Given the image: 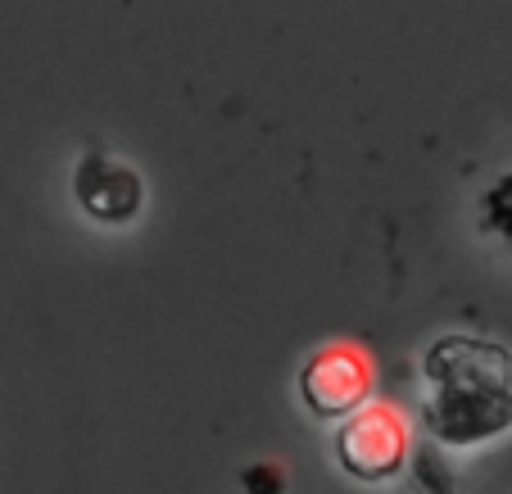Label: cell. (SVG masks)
<instances>
[{"label": "cell", "mask_w": 512, "mask_h": 494, "mask_svg": "<svg viewBox=\"0 0 512 494\" xmlns=\"http://www.w3.org/2000/svg\"><path fill=\"white\" fill-rule=\"evenodd\" d=\"M417 427L440 449L512 436V349L481 331H445L417 359Z\"/></svg>", "instance_id": "cell-1"}, {"label": "cell", "mask_w": 512, "mask_h": 494, "mask_svg": "<svg viewBox=\"0 0 512 494\" xmlns=\"http://www.w3.org/2000/svg\"><path fill=\"white\" fill-rule=\"evenodd\" d=\"M331 454H336L340 472L354 476L363 485H386L413 458V431H408V417L399 413L386 399H372L368 408H358L354 417H345L331 440Z\"/></svg>", "instance_id": "cell-2"}, {"label": "cell", "mask_w": 512, "mask_h": 494, "mask_svg": "<svg viewBox=\"0 0 512 494\" xmlns=\"http://www.w3.org/2000/svg\"><path fill=\"white\" fill-rule=\"evenodd\" d=\"M372 386H377L372 359L354 340H331V345L313 349L304 368L295 372V390L318 422H345L358 408H368Z\"/></svg>", "instance_id": "cell-3"}, {"label": "cell", "mask_w": 512, "mask_h": 494, "mask_svg": "<svg viewBox=\"0 0 512 494\" xmlns=\"http://www.w3.org/2000/svg\"><path fill=\"white\" fill-rule=\"evenodd\" d=\"M73 204L100 227H127L145 209V177L127 159L87 146L73 164Z\"/></svg>", "instance_id": "cell-4"}, {"label": "cell", "mask_w": 512, "mask_h": 494, "mask_svg": "<svg viewBox=\"0 0 512 494\" xmlns=\"http://www.w3.org/2000/svg\"><path fill=\"white\" fill-rule=\"evenodd\" d=\"M476 227L503 250H512V168H503L481 195H476Z\"/></svg>", "instance_id": "cell-5"}]
</instances>
